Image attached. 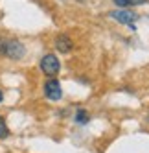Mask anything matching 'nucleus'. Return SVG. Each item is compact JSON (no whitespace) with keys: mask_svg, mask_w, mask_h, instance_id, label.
Here are the masks:
<instances>
[{"mask_svg":"<svg viewBox=\"0 0 149 153\" xmlns=\"http://www.w3.org/2000/svg\"><path fill=\"white\" fill-rule=\"evenodd\" d=\"M9 137V129H7V126H6V120L0 116V140L2 138H7Z\"/></svg>","mask_w":149,"mask_h":153,"instance_id":"8","label":"nucleus"},{"mask_svg":"<svg viewBox=\"0 0 149 153\" xmlns=\"http://www.w3.org/2000/svg\"><path fill=\"white\" fill-rule=\"evenodd\" d=\"M4 42H6V37L0 33V56H2V50H4Z\"/></svg>","mask_w":149,"mask_h":153,"instance_id":"9","label":"nucleus"},{"mask_svg":"<svg viewBox=\"0 0 149 153\" xmlns=\"http://www.w3.org/2000/svg\"><path fill=\"white\" fill-rule=\"evenodd\" d=\"M112 2L118 6V7H122V9H127L129 6H140V4H147L149 0H112Z\"/></svg>","mask_w":149,"mask_h":153,"instance_id":"6","label":"nucleus"},{"mask_svg":"<svg viewBox=\"0 0 149 153\" xmlns=\"http://www.w3.org/2000/svg\"><path fill=\"white\" fill-rule=\"evenodd\" d=\"M4 100V94H2V91H0V102H2Z\"/></svg>","mask_w":149,"mask_h":153,"instance_id":"10","label":"nucleus"},{"mask_svg":"<svg viewBox=\"0 0 149 153\" xmlns=\"http://www.w3.org/2000/svg\"><path fill=\"white\" fill-rule=\"evenodd\" d=\"M74 120H76V124L85 126V124H89L90 116H89V113L85 111V109H77V111H76V116H74Z\"/></svg>","mask_w":149,"mask_h":153,"instance_id":"7","label":"nucleus"},{"mask_svg":"<svg viewBox=\"0 0 149 153\" xmlns=\"http://www.w3.org/2000/svg\"><path fill=\"white\" fill-rule=\"evenodd\" d=\"M72 48H74V42H72V39H70L68 35H59V37L55 39V50H57V52L68 53Z\"/></svg>","mask_w":149,"mask_h":153,"instance_id":"5","label":"nucleus"},{"mask_svg":"<svg viewBox=\"0 0 149 153\" xmlns=\"http://www.w3.org/2000/svg\"><path fill=\"white\" fill-rule=\"evenodd\" d=\"M44 96L48 98L50 102H59L61 96H63V89H61V83L55 78H50L44 83Z\"/></svg>","mask_w":149,"mask_h":153,"instance_id":"3","label":"nucleus"},{"mask_svg":"<svg viewBox=\"0 0 149 153\" xmlns=\"http://www.w3.org/2000/svg\"><path fill=\"white\" fill-rule=\"evenodd\" d=\"M77 2H85V0H77Z\"/></svg>","mask_w":149,"mask_h":153,"instance_id":"11","label":"nucleus"},{"mask_svg":"<svg viewBox=\"0 0 149 153\" xmlns=\"http://www.w3.org/2000/svg\"><path fill=\"white\" fill-rule=\"evenodd\" d=\"M147 122H149V114H147Z\"/></svg>","mask_w":149,"mask_h":153,"instance_id":"12","label":"nucleus"},{"mask_svg":"<svg viewBox=\"0 0 149 153\" xmlns=\"http://www.w3.org/2000/svg\"><path fill=\"white\" fill-rule=\"evenodd\" d=\"M109 15L114 20H118V22H122V24H129V26L138 19V13L131 11V9H116V11H111Z\"/></svg>","mask_w":149,"mask_h":153,"instance_id":"4","label":"nucleus"},{"mask_svg":"<svg viewBox=\"0 0 149 153\" xmlns=\"http://www.w3.org/2000/svg\"><path fill=\"white\" fill-rule=\"evenodd\" d=\"M2 56H4V57H7V59H11V61H18V59H22V57L26 56V46H24L18 39L6 37Z\"/></svg>","mask_w":149,"mask_h":153,"instance_id":"1","label":"nucleus"},{"mask_svg":"<svg viewBox=\"0 0 149 153\" xmlns=\"http://www.w3.org/2000/svg\"><path fill=\"white\" fill-rule=\"evenodd\" d=\"M41 70H42V74H46L48 78H55L61 70V63L54 53H46V56L41 59Z\"/></svg>","mask_w":149,"mask_h":153,"instance_id":"2","label":"nucleus"}]
</instances>
